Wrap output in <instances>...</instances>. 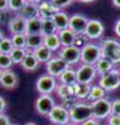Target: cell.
<instances>
[{
	"label": "cell",
	"instance_id": "45",
	"mask_svg": "<svg viewBox=\"0 0 120 125\" xmlns=\"http://www.w3.org/2000/svg\"><path fill=\"white\" fill-rule=\"evenodd\" d=\"M112 3H113V5L115 7H118V9H120V0H112Z\"/></svg>",
	"mask_w": 120,
	"mask_h": 125
},
{
	"label": "cell",
	"instance_id": "44",
	"mask_svg": "<svg viewBox=\"0 0 120 125\" xmlns=\"http://www.w3.org/2000/svg\"><path fill=\"white\" fill-rule=\"evenodd\" d=\"M26 3H32V4H40L42 2V0H25Z\"/></svg>",
	"mask_w": 120,
	"mask_h": 125
},
{
	"label": "cell",
	"instance_id": "27",
	"mask_svg": "<svg viewBox=\"0 0 120 125\" xmlns=\"http://www.w3.org/2000/svg\"><path fill=\"white\" fill-rule=\"evenodd\" d=\"M60 83L67 85H74L76 83V70L70 67L57 78Z\"/></svg>",
	"mask_w": 120,
	"mask_h": 125
},
{
	"label": "cell",
	"instance_id": "10",
	"mask_svg": "<svg viewBox=\"0 0 120 125\" xmlns=\"http://www.w3.org/2000/svg\"><path fill=\"white\" fill-rule=\"evenodd\" d=\"M45 67H46L47 74H49L50 76H52L55 78H59L66 70L70 68V66L64 60H62L60 56H55V57H52L49 62H46Z\"/></svg>",
	"mask_w": 120,
	"mask_h": 125
},
{
	"label": "cell",
	"instance_id": "20",
	"mask_svg": "<svg viewBox=\"0 0 120 125\" xmlns=\"http://www.w3.org/2000/svg\"><path fill=\"white\" fill-rule=\"evenodd\" d=\"M18 16H20L24 20H30L33 18H38L39 16V6L38 4H32V3H26L24 7L17 13Z\"/></svg>",
	"mask_w": 120,
	"mask_h": 125
},
{
	"label": "cell",
	"instance_id": "4",
	"mask_svg": "<svg viewBox=\"0 0 120 125\" xmlns=\"http://www.w3.org/2000/svg\"><path fill=\"white\" fill-rule=\"evenodd\" d=\"M98 84L106 92L115 91L120 87V72L118 69H113L109 73L100 76Z\"/></svg>",
	"mask_w": 120,
	"mask_h": 125
},
{
	"label": "cell",
	"instance_id": "32",
	"mask_svg": "<svg viewBox=\"0 0 120 125\" xmlns=\"http://www.w3.org/2000/svg\"><path fill=\"white\" fill-rule=\"evenodd\" d=\"M26 39H27V36L25 33H20V34H13L11 40L13 42L15 48L26 49Z\"/></svg>",
	"mask_w": 120,
	"mask_h": 125
},
{
	"label": "cell",
	"instance_id": "16",
	"mask_svg": "<svg viewBox=\"0 0 120 125\" xmlns=\"http://www.w3.org/2000/svg\"><path fill=\"white\" fill-rule=\"evenodd\" d=\"M9 30L10 32L13 34H20L25 33L26 31V20L21 18L20 16H15L11 18L9 22Z\"/></svg>",
	"mask_w": 120,
	"mask_h": 125
},
{
	"label": "cell",
	"instance_id": "1",
	"mask_svg": "<svg viewBox=\"0 0 120 125\" xmlns=\"http://www.w3.org/2000/svg\"><path fill=\"white\" fill-rule=\"evenodd\" d=\"M70 121L76 124H82L85 121L93 118L91 103L88 101H77L72 107L69 108Z\"/></svg>",
	"mask_w": 120,
	"mask_h": 125
},
{
	"label": "cell",
	"instance_id": "43",
	"mask_svg": "<svg viewBox=\"0 0 120 125\" xmlns=\"http://www.w3.org/2000/svg\"><path fill=\"white\" fill-rule=\"evenodd\" d=\"M114 30H115V33L117 34V37H119V38H120V19H118L117 22L115 23Z\"/></svg>",
	"mask_w": 120,
	"mask_h": 125
},
{
	"label": "cell",
	"instance_id": "26",
	"mask_svg": "<svg viewBox=\"0 0 120 125\" xmlns=\"http://www.w3.org/2000/svg\"><path fill=\"white\" fill-rule=\"evenodd\" d=\"M33 53L34 54V56L37 57V60L39 62H45V64L47 62H49L53 57L52 56L53 52L50 49H48L46 46H44V45H42V46L39 47V48L34 49L33 51Z\"/></svg>",
	"mask_w": 120,
	"mask_h": 125
},
{
	"label": "cell",
	"instance_id": "21",
	"mask_svg": "<svg viewBox=\"0 0 120 125\" xmlns=\"http://www.w3.org/2000/svg\"><path fill=\"white\" fill-rule=\"evenodd\" d=\"M26 36L42 34V19L40 17L33 18L26 21Z\"/></svg>",
	"mask_w": 120,
	"mask_h": 125
},
{
	"label": "cell",
	"instance_id": "7",
	"mask_svg": "<svg viewBox=\"0 0 120 125\" xmlns=\"http://www.w3.org/2000/svg\"><path fill=\"white\" fill-rule=\"evenodd\" d=\"M97 72L94 66L80 64L76 69V83L84 84H92L95 80Z\"/></svg>",
	"mask_w": 120,
	"mask_h": 125
},
{
	"label": "cell",
	"instance_id": "22",
	"mask_svg": "<svg viewBox=\"0 0 120 125\" xmlns=\"http://www.w3.org/2000/svg\"><path fill=\"white\" fill-rule=\"evenodd\" d=\"M73 87H74V97L77 99V101H87L92 84H84L76 83Z\"/></svg>",
	"mask_w": 120,
	"mask_h": 125
},
{
	"label": "cell",
	"instance_id": "47",
	"mask_svg": "<svg viewBox=\"0 0 120 125\" xmlns=\"http://www.w3.org/2000/svg\"><path fill=\"white\" fill-rule=\"evenodd\" d=\"M3 39H4V34H3V32H2L1 30H0V42H1Z\"/></svg>",
	"mask_w": 120,
	"mask_h": 125
},
{
	"label": "cell",
	"instance_id": "36",
	"mask_svg": "<svg viewBox=\"0 0 120 125\" xmlns=\"http://www.w3.org/2000/svg\"><path fill=\"white\" fill-rule=\"evenodd\" d=\"M73 1L74 0H50V2L60 10L65 9V7H68Z\"/></svg>",
	"mask_w": 120,
	"mask_h": 125
},
{
	"label": "cell",
	"instance_id": "35",
	"mask_svg": "<svg viewBox=\"0 0 120 125\" xmlns=\"http://www.w3.org/2000/svg\"><path fill=\"white\" fill-rule=\"evenodd\" d=\"M25 4V0H9V10L18 13L24 7Z\"/></svg>",
	"mask_w": 120,
	"mask_h": 125
},
{
	"label": "cell",
	"instance_id": "30",
	"mask_svg": "<svg viewBox=\"0 0 120 125\" xmlns=\"http://www.w3.org/2000/svg\"><path fill=\"white\" fill-rule=\"evenodd\" d=\"M57 32V29L52 19H42V36L47 37Z\"/></svg>",
	"mask_w": 120,
	"mask_h": 125
},
{
	"label": "cell",
	"instance_id": "3",
	"mask_svg": "<svg viewBox=\"0 0 120 125\" xmlns=\"http://www.w3.org/2000/svg\"><path fill=\"white\" fill-rule=\"evenodd\" d=\"M101 55L100 45L92 42H88L80 47V62L94 66Z\"/></svg>",
	"mask_w": 120,
	"mask_h": 125
},
{
	"label": "cell",
	"instance_id": "25",
	"mask_svg": "<svg viewBox=\"0 0 120 125\" xmlns=\"http://www.w3.org/2000/svg\"><path fill=\"white\" fill-rule=\"evenodd\" d=\"M43 45L47 47L48 49H50L52 52L60 51V49L62 48V43H61V40H60L59 33L56 32L55 34H51V36L44 37Z\"/></svg>",
	"mask_w": 120,
	"mask_h": 125
},
{
	"label": "cell",
	"instance_id": "24",
	"mask_svg": "<svg viewBox=\"0 0 120 125\" xmlns=\"http://www.w3.org/2000/svg\"><path fill=\"white\" fill-rule=\"evenodd\" d=\"M114 64L110 60H108L106 57H100L97 61V62L94 65V67L96 69V72L97 74H99L100 76L104 75V74L109 73L110 71L114 69Z\"/></svg>",
	"mask_w": 120,
	"mask_h": 125
},
{
	"label": "cell",
	"instance_id": "9",
	"mask_svg": "<svg viewBox=\"0 0 120 125\" xmlns=\"http://www.w3.org/2000/svg\"><path fill=\"white\" fill-rule=\"evenodd\" d=\"M59 56L70 66H75L80 62V47L77 45L62 47L59 51Z\"/></svg>",
	"mask_w": 120,
	"mask_h": 125
},
{
	"label": "cell",
	"instance_id": "13",
	"mask_svg": "<svg viewBox=\"0 0 120 125\" xmlns=\"http://www.w3.org/2000/svg\"><path fill=\"white\" fill-rule=\"evenodd\" d=\"M104 26L101 21L91 19L88 22V26L85 31V37H87L89 40H97L103 34Z\"/></svg>",
	"mask_w": 120,
	"mask_h": 125
},
{
	"label": "cell",
	"instance_id": "23",
	"mask_svg": "<svg viewBox=\"0 0 120 125\" xmlns=\"http://www.w3.org/2000/svg\"><path fill=\"white\" fill-rule=\"evenodd\" d=\"M56 95L62 101L74 98V87L73 85H67L63 83H59L55 90Z\"/></svg>",
	"mask_w": 120,
	"mask_h": 125
},
{
	"label": "cell",
	"instance_id": "51",
	"mask_svg": "<svg viewBox=\"0 0 120 125\" xmlns=\"http://www.w3.org/2000/svg\"><path fill=\"white\" fill-rule=\"evenodd\" d=\"M11 125H18V124H13V123H11Z\"/></svg>",
	"mask_w": 120,
	"mask_h": 125
},
{
	"label": "cell",
	"instance_id": "2",
	"mask_svg": "<svg viewBox=\"0 0 120 125\" xmlns=\"http://www.w3.org/2000/svg\"><path fill=\"white\" fill-rule=\"evenodd\" d=\"M99 45L102 57L110 60L114 65L120 64V42L114 39H104Z\"/></svg>",
	"mask_w": 120,
	"mask_h": 125
},
{
	"label": "cell",
	"instance_id": "46",
	"mask_svg": "<svg viewBox=\"0 0 120 125\" xmlns=\"http://www.w3.org/2000/svg\"><path fill=\"white\" fill-rule=\"evenodd\" d=\"M76 1L82 2V3H92V2H94L95 0H76Z\"/></svg>",
	"mask_w": 120,
	"mask_h": 125
},
{
	"label": "cell",
	"instance_id": "28",
	"mask_svg": "<svg viewBox=\"0 0 120 125\" xmlns=\"http://www.w3.org/2000/svg\"><path fill=\"white\" fill-rule=\"evenodd\" d=\"M106 95H107V92L104 91L99 84H92L91 91H90V94H89V96H88L87 101L91 103L93 101L106 98Z\"/></svg>",
	"mask_w": 120,
	"mask_h": 125
},
{
	"label": "cell",
	"instance_id": "40",
	"mask_svg": "<svg viewBox=\"0 0 120 125\" xmlns=\"http://www.w3.org/2000/svg\"><path fill=\"white\" fill-rule=\"evenodd\" d=\"M80 125H100V121L95 118H91L87 121H85V122L82 123Z\"/></svg>",
	"mask_w": 120,
	"mask_h": 125
},
{
	"label": "cell",
	"instance_id": "15",
	"mask_svg": "<svg viewBox=\"0 0 120 125\" xmlns=\"http://www.w3.org/2000/svg\"><path fill=\"white\" fill-rule=\"evenodd\" d=\"M39 6V16L41 19H52L55 15L59 11L56 7L50 2V0H42Z\"/></svg>",
	"mask_w": 120,
	"mask_h": 125
},
{
	"label": "cell",
	"instance_id": "33",
	"mask_svg": "<svg viewBox=\"0 0 120 125\" xmlns=\"http://www.w3.org/2000/svg\"><path fill=\"white\" fill-rule=\"evenodd\" d=\"M15 48L13 45V42H11V38L4 37V39L0 42V53H4V54H10L13 49Z\"/></svg>",
	"mask_w": 120,
	"mask_h": 125
},
{
	"label": "cell",
	"instance_id": "19",
	"mask_svg": "<svg viewBox=\"0 0 120 125\" xmlns=\"http://www.w3.org/2000/svg\"><path fill=\"white\" fill-rule=\"evenodd\" d=\"M69 20H70V17H69L63 10H59L55 15V17L52 18V21L56 27L57 32L64 30V29L69 28Z\"/></svg>",
	"mask_w": 120,
	"mask_h": 125
},
{
	"label": "cell",
	"instance_id": "50",
	"mask_svg": "<svg viewBox=\"0 0 120 125\" xmlns=\"http://www.w3.org/2000/svg\"><path fill=\"white\" fill-rule=\"evenodd\" d=\"M2 72H3V70H2L1 68H0V76H1V74H2Z\"/></svg>",
	"mask_w": 120,
	"mask_h": 125
},
{
	"label": "cell",
	"instance_id": "18",
	"mask_svg": "<svg viewBox=\"0 0 120 125\" xmlns=\"http://www.w3.org/2000/svg\"><path fill=\"white\" fill-rule=\"evenodd\" d=\"M39 66H40V62L37 60V57L34 56L33 51L27 50V54H26L24 60L21 62V68L24 70V71L33 72L39 68Z\"/></svg>",
	"mask_w": 120,
	"mask_h": 125
},
{
	"label": "cell",
	"instance_id": "34",
	"mask_svg": "<svg viewBox=\"0 0 120 125\" xmlns=\"http://www.w3.org/2000/svg\"><path fill=\"white\" fill-rule=\"evenodd\" d=\"M13 65H14V62L11 61L10 54L0 53V68H1L3 71L11 69Z\"/></svg>",
	"mask_w": 120,
	"mask_h": 125
},
{
	"label": "cell",
	"instance_id": "49",
	"mask_svg": "<svg viewBox=\"0 0 120 125\" xmlns=\"http://www.w3.org/2000/svg\"><path fill=\"white\" fill-rule=\"evenodd\" d=\"M25 125H37L36 123H33V122H28V123H26Z\"/></svg>",
	"mask_w": 120,
	"mask_h": 125
},
{
	"label": "cell",
	"instance_id": "6",
	"mask_svg": "<svg viewBox=\"0 0 120 125\" xmlns=\"http://www.w3.org/2000/svg\"><path fill=\"white\" fill-rule=\"evenodd\" d=\"M91 106L93 112V118L99 121L108 119V117L112 114V103L108 98L93 101L91 102Z\"/></svg>",
	"mask_w": 120,
	"mask_h": 125
},
{
	"label": "cell",
	"instance_id": "37",
	"mask_svg": "<svg viewBox=\"0 0 120 125\" xmlns=\"http://www.w3.org/2000/svg\"><path fill=\"white\" fill-rule=\"evenodd\" d=\"M108 124L109 125H120V116L111 114L108 117Z\"/></svg>",
	"mask_w": 120,
	"mask_h": 125
},
{
	"label": "cell",
	"instance_id": "54",
	"mask_svg": "<svg viewBox=\"0 0 120 125\" xmlns=\"http://www.w3.org/2000/svg\"><path fill=\"white\" fill-rule=\"evenodd\" d=\"M52 125H53V124H52Z\"/></svg>",
	"mask_w": 120,
	"mask_h": 125
},
{
	"label": "cell",
	"instance_id": "8",
	"mask_svg": "<svg viewBox=\"0 0 120 125\" xmlns=\"http://www.w3.org/2000/svg\"><path fill=\"white\" fill-rule=\"evenodd\" d=\"M47 117L53 125H66L67 123L71 122L69 109L62 104H56Z\"/></svg>",
	"mask_w": 120,
	"mask_h": 125
},
{
	"label": "cell",
	"instance_id": "12",
	"mask_svg": "<svg viewBox=\"0 0 120 125\" xmlns=\"http://www.w3.org/2000/svg\"><path fill=\"white\" fill-rule=\"evenodd\" d=\"M88 18L84 15L75 14L72 15L69 20V28L77 34V36H85V31L88 26Z\"/></svg>",
	"mask_w": 120,
	"mask_h": 125
},
{
	"label": "cell",
	"instance_id": "53",
	"mask_svg": "<svg viewBox=\"0 0 120 125\" xmlns=\"http://www.w3.org/2000/svg\"><path fill=\"white\" fill-rule=\"evenodd\" d=\"M107 125H109V124H107Z\"/></svg>",
	"mask_w": 120,
	"mask_h": 125
},
{
	"label": "cell",
	"instance_id": "11",
	"mask_svg": "<svg viewBox=\"0 0 120 125\" xmlns=\"http://www.w3.org/2000/svg\"><path fill=\"white\" fill-rule=\"evenodd\" d=\"M55 105V100L51 95H40L34 101L36 111L42 116H48Z\"/></svg>",
	"mask_w": 120,
	"mask_h": 125
},
{
	"label": "cell",
	"instance_id": "48",
	"mask_svg": "<svg viewBox=\"0 0 120 125\" xmlns=\"http://www.w3.org/2000/svg\"><path fill=\"white\" fill-rule=\"evenodd\" d=\"M66 125H79V124H76V123H73V122H69V123H67Z\"/></svg>",
	"mask_w": 120,
	"mask_h": 125
},
{
	"label": "cell",
	"instance_id": "29",
	"mask_svg": "<svg viewBox=\"0 0 120 125\" xmlns=\"http://www.w3.org/2000/svg\"><path fill=\"white\" fill-rule=\"evenodd\" d=\"M43 42H44V37L42 34L27 36V39H26V49L33 51L34 49H37L43 45Z\"/></svg>",
	"mask_w": 120,
	"mask_h": 125
},
{
	"label": "cell",
	"instance_id": "5",
	"mask_svg": "<svg viewBox=\"0 0 120 125\" xmlns=\"http://www.w3.org/2000/svg\"><path fill=\"white\" fill-rule=\"evenodd\" d=\"M57 78L50 76L49 74H43L38 78L36 83V89L40 95H51L55 92L57 87Z\"/></svg>",
	"mask_w": 120,
	"mask_h": 125
},
{
	"label": "cell",
	"instance_id": "52",
	"mask_svg": "<svg viewBox=\"0 0 120 125\" xmlns=\"http://www.w3.org/2000/svg\"><path fill=\"white\" fill-rule=\"evenodd\" d=\"M119 72H120V69H119Z\"/></svg>",
	"mask_w": 120,
	"mask_h": 125
},
{
	"label": "cell",
	"instance_id": "39",
	"mask_svg": "<svg viewBox=\"0 0 120 125\" xmlns=\"http://www.w3.org/2000/svg\"><path fill=\"white\" fill-rule=\"evenodd\" d=\"M11 122L9 118V116L5 115L4 113L3 114H0V125H11Z\"/></svg>",
	"mask_w": 120,
	"mask_h": 125
},
{
	"label": "cell",
	"instance_id": "14",
	"mask_svg": "<svg viewBox=\"0 0 120 125\" xmlns=\"http://www.w3.org/2000/svg\"><path fill=\"white\" fill-rule=\"evenodd\" d=\"M19 84V77L13 70H4L0 76V85L5 90H14Z\"/></svg>",
	"mask_w": 120,
	"mask_h": 125
},
{
	"label": "cell",
	"instance_id": "31",
	"mask_svg": "<svg viewBox=\"0 0 120 125\" xmlns=\"http://www.w3.org/2000/svg\"><path fill=\"white\" fill-rule=\"evenodd\" d=\"M27 54V49L24 48H14L13 51L10 53V56L13 61L14 65H21V62L24 60V57Z\"/></svg>",
	"mask_w": 120,
	"mask_h": 125
},
{
	"label": "cell",
	"instance_id": "42",
	"mask_svg": "<svg viewBox=\"0 0 120 125\" xmlns=\"http://www.w3.org/2000/svg\"><path fill=\"white\" fill-rule=\"evenodd\" d=\"M6 108V101L2 96H0V114H3Z\"/></svg>",
	"mask_w": 120,
	"mask_h": 125
},
{
	"label": "cell",
	"instance_id": "41",
	"mask_svg": "<svg viewBox=\"0 0 120 125\" xmlns=\"http://www.w3.org/2000/svg\"><path fill=\"white\" fill-rule=\"evenodd\" d=\"M9 10V0H0V11Z\"/></svg>",
	"mask_w": 120,
	"mask_h": 125
},
{
	"label": "cell",
	"instance_id": "17",
	"mask_svg": "<svg viewBox=\"0 0 120 125\" xmlns=\"http://www.w3.org/2000/svg\"><path fill=\"white\" fill-rule=\"evenodd\" d=\"M57 33H59L60 40L62 43V47H68V46L76 45V41H77L78 36H77L74 31H72L70 28L59 31Z\"/></svg>",
	"mask_w": 120,
	"mask_h": 125
},
{
	"label": "cell",
	"instance_id": "38",
	"mask_svg": "<svg viewBox=\"0 0 120 125\" xmlns=\"http://www.w3.org/2000/svg\"><path fill=\"white\" fill-rule=\"evenodd\" d=\"M112 103V114L120 116V99H115L111 101Z\"/></svg>",
	"mask_w": 120,
	"mask_h": 125
}]
</instances>
